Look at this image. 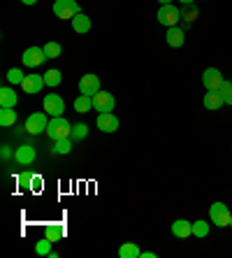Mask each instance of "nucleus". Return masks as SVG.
<instances>
[{
    "instance_id": "obj_1",
    "label": "nucleus",
    "mask_w": 232,
    "mask_h": 258,
    "mask_svg": "<svg viewBox=\"0 0 232 258\" xmlns=\"http://www.w3.org/2000/svg\"><path fill=\"white\" fill-rule=\"evenodd\" d=\"M47 135L49 140H63V138H70L72 135V126L67 123L63 116H51V121H49V126H47Z\"/></svg>"
},
{
    "instance_id": "obj_2",
    "label": "nucleus",
    "mask_w": 232,
    "mask_h": 258,
    "mask_svg": "<svg viewBox=\"0 0 232 258\" xmlns=\"http://www.w3.org/2000/svg\"><path fill=\"white\" fill-rule=\"evenodd\" d=\"M79 12H82V7L77 0H56L54 3V14L63 21H72Z\"/></svg>"
},
{
    "instance_id": "obj_3",
    "label": "nucleus",
    "mask_w": 232,
    "mask_h": 258,
    "mask_svg": "<svg viewBox=\"0 0 232 258\" xmlns=\"http://www.w3.org/2000/svg\"><path fill=\"white\" fill-rule=\"evenodd\" d=\"M209 219H211V223L218 226V228H227L232 214H230V210H227L225 203H214L211 207H209Z\"/></svg>"
},
{
    "instance_id": "obj_4",
    "label": "nucleus",
    "mask_w": 232,
    "mask_h": 258,
    "mask_svg": "<svg viewBox=\"0 0 232 258\" xmlns=\"http://www.w3.org/2000/svg\"><path fill=\"white\" fill-rule=\"evenodd\" d=\"M47 112H35L26 119V126L24 131L28 135H40V133H47V126H49V119H47Z\"/></svg>"
},
{
    "instance_id": "obj_5",
    "label": "nucleus",
    "mask_w": 232,
    "mask_h": 258,
    "mask_svg": "<svg viewBox=\"0 0 232 258\" xmlns=\"http://www.w3.org/2000/svg\"><path fill=\"white\" fill-rule=\"evenodd\" d=\"M179 19H181V12H179L177 5H161V10H158V21H161V26H167V28H172V26L179 24Z\"/></svg>"
},
{
    "instance_id": "obj_6",
    "label": "nucleus",
    "mask_w": 232,
    "mask_h": 258,
    "mask_svg": "<svg viewBox=\"0 0 232 258\" xmlns=\"http://www.w3.org/2000/svg\"><path fill=\"white\" fill-rule=\"evenodd\" d=\"M42 107H44V112L49 116H60L65 112V102H63V98L58 93H47L44 100H42Z\"/></svg>"
},
{
    "instance_id": "obj_7",
    "label": "nucleus",
    "mask_w": 232,
    "mask_h": 258,
    "mask_svg": "<svg viewBox=\"0 0 232 258\" xmlns=\"http://www.w3.org/2000/svg\"><path fill=\"white\" fill-rule=\"evenodd\" d=\"M47 60V54H44V47H28L21 56V63L26 68H37Z\"/></svg>"
},
{
    "instance_id": "obj_8",
    "label": "nucleus",
    "mask_w": 232,
    "mask_h": 258,
    "mask_svg": "<svg viewBox=\"0 0 232 258\" xmlns=\"http://www.w3.org/2000/svg\"><path fill=\"white\" fill-rule=\"evenodd\" d=\"M223 82H225V79H223L218 68H207V70L202 72V86L207 91H218Z\"/></svg>"
},
{
    "instance_id": "obj_9",
    "label": "nucleus",
    "mask_w": 232,
    "mask_h": 258,
    "mask_svg": "<svg viewBox=\"0 0 232 258\" xmlns=\"http://www.w3.org/2000/svg\"><path fill=\"white\" fill-rule=\"evenodd\" d=\"M96 126L100 128L102 133H114V131H119V116L114 114V112H98Z\"/></svg>"
},
{
    "instance_id": "obj_10",
    "label": "nucleus",
    "mask_w": 232,
    "mask_h": 258,
    "mask_svg": "<svg viewBox=\"0 0 232 258\" xmlns=\"http://www.w3.org/2000/svg\"><path fill=\"white\" fill-rule=\"evenodd\" d=\"M98 91H100V77L98 75H84L82 79H79V93H84V96H96Z\"/></svg>"
},
{
    "instance_id": "obj_11",
    "label": "nucleus",
    "mask_w": 232,
    "mask_h": 258,
    "mask_svg": "<svg viewBox=\"0 0 232 258\" xmlns=\"http://www.w3.org/2000/svg\"><path fill=\"white\" fill-rule=\"evenodd\" d=\"M114 105H116V100L107 91H98L93 96V109H98V112H114Z\"/></svg>"
},
{
    "instance_id": "obj_12",
    "label": "nucleus",
    "mask_w": 232,
    "mask_h": 258,
    "mask_svg": "<svg viewBox=\"0 0 232 258\" xmlns=\"http://www.w3.org/2000/svg\"><path fill=\"white\" fill-rule=\"evenodd\" d=\"M44 75H26L24 84H21V89H24V93H30V96H35V93H40L42 89H44Z\"/></svg>"
},
{
    "instance_id": "obj_13",
    "label": "nucleus",
    "mask_w": 232,
    "mask_h": 258,
    "mask_svg": "<svg viewBox=\"0 0 232 258\" xmlns=\"http://www.w3.org/2000/svg\"><path fill=\"white\" fill-rule=\"evenodd\" d=\"M172 235L179 237V240H188L193 235V223L186 221V219H177V221L172 223Z\"/></svg>"
},
{
    "instance_id": "obj_14",
    "label": "nucleus",
    "mask_w": 232,
    "mask_h": 258,
    "mask_svg": "<svg viewBox=\"0 0 232 258\" xmlns=\"http://www.w3.org/2000/svg\"><path fill=\"white\" fill-rule=\"evenodd\" d=\"M14 161H17L19 165H33V161H35V149H33L30 144L19 147V149L14 151Z\"/></svg>"
},
{
    "instance_id": "obj_15",
    "label": "nucleus",
    "mask_w": 232,
    "mask_h": 258,
    "mask_svg": "<svg viewBox=\"0 0 232 258\" xmlns=\"http://www.w3.org/2000/svg\"><path fill=\"white\" fill-rule=\"evenodd\" d=\"M202 105L207 109H220L223 107V105H225V100H223V96H220L218 91H207V93H204V100H202Z\"/></svg>"
},
{
    "instance_id": "obj_16",
    "label": "nucleus",
    "mask_w": 232,
    "mask_h": 258,
    "mask_svg": "<svg viewBox=\"0 0 232 258\" xmlns=\"http://www.w3.org/2000/svg\"><path fill=\"white\" fill-rule=\"evenodd\" d=\"M17 102L19 96L14 93V89H10V86L0 89V107H17Z\"/></svg>"
},
{
    "instance_id": "obj_17",
    "label": "nucleus",
    "mask_w": 232,
    "mask_h": 258,
    "mask_svg": "<svg viewBox=\"0 0 232 258\" xmlns=\"http://www.w3.org/2000/svg\"><path fill=\"white\" fill-rule=\"evenodd\" d=\"M184 42H186V35L179 26L167 28V44H170V47H184Z\"/></svg>"
},
{
    "instance_id": "obj_18",
    "label": "nucleus",
    "mask_w": 232,
    "mask_h": 258,
    "mask_svg": "<svg viewBox=\"0 0 232 258\" xmlns=\"http://www.w3.org/2000/svg\"><path fill=\"white\" fill-rule=\"evenodd\" d=\"M72 107H74V112H79V114H86L89 109H93V98L79 93V96L74 98V102H72Z\"/></svg>"
},
{
    "instance_id": "obj_19",
    "label": "nucleus",
    "mask_w": 232,
    "mask_h": 258,
    "mask_svg": "<svg viewBox=\"0 0 232 258\" xmlns=\"http://www.w3.org/2000/svg\"><path fill=\"white\" fill-rule=\"evenodd\" d=\"M70 24H72V28L77 30V33H82V35H84V33H89V30H91V19L86 17V14H84V12H79L77 17H74V19H72V21H70Z\"/></svg>"
},
{
    "instance_id": "obj_20",
    "label": "nucleus",
    "mask_w": 232,
    "mask_h": 258,
    "mask_svg": "<svg viewBox=\"0 0 232 258\" xmlns=\"http://www.w3.org/2000/svg\"><path fill=\"white\" fill-rule=\"evenodd\" d=\"M119 256L121 258H142V249L135 242H125V244H121Z\"/></svg>"
},
{
    "instance_id": "obj_21",
    "label": "nucleus",
    "mask_w": 232,
    "mask_h": 258,
    "mask_svg": "<svg viewBox=\"0 0 232 258\" xmlns=\"http://www.w3.org/2000/svg\"><path fill=\"white\" fill-rule=\"evenodd\" d=\"M17 123V112L14 107H0V126L3 128H10Z\"/></svg>"
},
{
    "instance_id": "obj_22",
    "label": "nucleus",
    "mask_w": 232,
    "mask_h": 258,
    "mask_svg": "<svg viewBox=\"0 0 232 258\" xmlns=\"http://www.w3.org/2000/svg\"><path fill=\"white\" fill-rule=\"evenodd\" d=\"M63 235H65L63 223H51V226H47V233H44V237H49L51 242H58Z\"/></svg>"
},
{
    "instance_id": "obj_23",
    "label": "nucleus",
    "mask_w": 232,
    "mask_h": 258,
    "mask_svg": "<svg viewBox=\"0 0 232 258\" xmlns=\"http://www.w3.org/2000/svg\"><path fill=\"white\" fill-rule=\"evenodd\" d=\"M54 151L60 154V156H65L72 151V138H63V140H56L54 142Z\"/></svg>"
},
{
    "instance_id": "obj_24",
    "label": "nucleus",
    "mask_w": 232,
    "mask_h": 258,
    "mask_svg": "<svg viewBox=\"0 0 232 258\" xmlns=\"http://www.w3.org/2000/svg\"><path fill=\"white\" fill-rule=\"evenodd\" d=\"M60 82H63V75H60V70H54V68H51V70L44 72V84H47V86H58Z\"/></svg>"
},
{
    "instance_id": "obj_25",
    "label": "nucleus",
    "mask_w": 232,
    "mask_h": 258,
    "mask_svg": "<svg viewBox=\"0 0 232 258\" xmlns=\"http://www.w3.org/2000/svg\"><path fill=\"white\" fill-rule=\"evenodd\" d=\"M193 235H195V237H207L209 235V223L202 221V219L193 221Z\"/></svg>"
},
{
    "instance_id": "obj_26",
    "label": "nucleus",
    "mask_w": 232,
    "mask_h": 258,
    "mask_svg": "<svg viewBox=\"0 0 232 258\" xmlns=\"http://www.w3.org/2000/svg\"><path fill=\"white\" fill-rule=\"evenodd\" d=\"M24 79H26L24 70H19V68L7 70V82H10V84H24Z\"/></svg>"
},
{
    "instance_id": "obj_27",
    "label": "nucleus",
    "mask_w": 232,
    "mask_h": 258,
    "mask_svg": "<svg viewBox=\"0 0 232 258\" xmlns=\"http://www.w3.org/2000/svg\"><path fill=\"white\" fill-rule=\"evenodd\" d=\"M35 253L37 256H51V240L49 237H44V240H40L35 244Z\"/></svg>"
},
{
    "instance_id": "obj_28",
    "label": "nucleus",
    "mask_w": 232,
    "mask_h": 258,
    "mask_svg": "<svg viewBox=\"0 0 232 258\" xmlns=\"http://www.w3.org/2000/svg\"><path fill=\"white\" fill-rule=\"evenodd\" d=\"M60 51H63V47H60L58 42H47L44 44V54H47V58H58Z\"/></svg>"
},
{
    "instance_id": "obj_29",
    "label": "nucleus",
    "mask_w": 232,
    "mask_h": 258,
    "mask_svg": "<svg viewBox=\"0 0 232 258\" xmlns=\"http://www.w3.org/2000/svg\"><path fill=\"white\" fill-rule=\"evenodd\" d=\"M86 135H89V126L86 123H74L72 126V135H70L72 140H84Z\"/></svg>"
},
{
    "instance_id": "obj_30",
    "label": "nucleus",
    "mask_w": 232,
    "mask_h": 258,
    "mask_svg": "<svg viewBox=\"0 0 232 258\" xmlns=\"http://www.w3.org/2000/svg\"><path fill=\"white\" fill-rule=\"evenodd\" d=\"M218 93L223 96V100H225V105H232V82H223L220 84V89H218Z\"/></svg>"
},
{
    "instance_id": "obj_31",
    "label": "nucleus",
    "mask_w": 232,
    "mask_h": 258,
    "mask_svg": "<svg viewBox=\"0 0 232 258\" xmlns=\"http://www.w3.org/2000/svg\"><path fill=\"white\" fill-rule=\"evenodd\" d=\"M17 184H19V188H21V191H28L30 184H33V174H30V172H21L17 177Z\"/></svg>"
},
{
    "instance_id": "obj_32",
    "label": "nucleus",
    "mask_w": 232,
    "mask_h": 258,
    "mask_svg": "<svg viewBox=\"0 0 232 258\" xmlns=\"http://www.w3.org/2000/svg\"><path fill=\"white\" fill-rule=\"evenodd\" d=\"M181 17H184L186 21H188V24H193V21H195V19H197V10H195V7H193V5H188V7H186V10H184V12H181Z\"/></svg>"
},
{
    "instance_id": "obj_33",
    "label": "nucleus",
    "mask_w": 232,
    "mask_h": 258,
    "mask_svg": "<svg viewBox=\"0 0 232 258\" xmlns=\"http://www.w3.org/2000/svg\"><path fill=\"white\" fill-rule=\"evenodd\" d=\"M40 186H42V179H40V177H33V184H30V188L40 191Z\"/></svg>"
},
{
    "instance_id": "obj_34",
    "label": "nucleus",
    "mask_w": 232,
    "mask_h": 258,
    "mask_svg": "<svg viewBox=\"0 0 232 258\" xmlns=\"http://www.w3.org/2000/svg\"><path fill=\"white\" fill-rule=\"evenodd\" d=\"M0 154H3V158H10V156H12V149H10V147H7V144H5V147H3V151H0Z\"/></svg>"
},
{
    "instance_id": "obj_35",
    "label": "nucleus",
    "mask_w": 232,
    "mask_h": 258,
    "mask_svg": "<svg viewBox=\"0 0 232 258\" xmlns=\"http://www.w3.org/2000/svg\"><path fill=\"white\" fill-rule=\"evenodd\" d=\"M142 258H156L153 251H142Z\"/></svg>"
},
{
    "instance_id": "obj_36",
    "label": "nucleus",
    "mask_w": 232,
    "mask_h": 258,
    "mask_svg": "<svg viewBox=\"0 0 232 258\" xmlns=\"http://www.w3.org/2000/svg\"><path fill=\"white\" fill-rule=\"evenodd\" d=\"M21 3H24V5H35L37 0H21Z\"/></svg>"
},
{
    "instance_id": "obj_37",
    "label": "nucleus",
    "mask_w": 232,
    "mask_h": 258,
    "mask_svg": "<svg viewBox=\"0 0 232 258\" xmlns=\"http://www.w3.org/2000/svg\"><path fill=\"white\" fill-rule=\"evenodd\" d=\"M195 0H181V5H193Z\"/></svg>"
},
{
    "instance_id": "obj_38",
    "label": "nucleus",
    "mask_w": 232,
    "mask_h": 258,
    "mask_svg": "<svg viewBox=\"0 0 232 258\" xmlns=\"http://www.w3.org/2000/svg\"><path fill=\"white\" fill-rule=\"evenodd\" d=\"M158 3H161V5H170V3H172V0H158Z\"/></svg>"
},
{
    "instance_id": "obj_39",
    "label": "nucleus",
    "mask_w": 232,
    "mask_h": 258,
    "mask_svg": "<svg viewBox=\"0 0 232 258\" xmlns=\"http://www.w3.org/2000/svg\"><path fill=\"white\" fill-rule=\"evenodd\" d=\"M230 228H232V219H230Z\"/></svg>"
}]
</instances>
